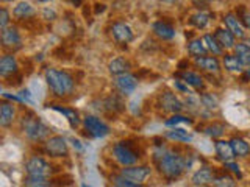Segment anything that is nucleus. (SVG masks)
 <instances>
[{
  "mask_svg": "<svg viewBox=\"0 0 250 187\" xmlns=\"http://www.w3.org/2000/svg\"><path fill=\"white\" fill-rule=\"evenodd\" d=\"M152 159L158 173L166 181H175L182 178L186 170H189L194 164V154H183L180 150L169 148L163 144H156L152 153Z\"/></svg>",
  "mask_w": 250,
  "mask_h": 187,
  "instance_id": "nucleus-1",
  "label": "nucleus"
},
{
  "mask_svg": "<svg viewBox=\"0 0 250 187\" xmlns=\"http://www.w3.org/2000/svg\"><path fill=\"white\" fill-rule=\"evenodd\" d=\"M44 78L52 95L57 98H66L69 95H72L75 91V78L72 76V74H69L64 69H57V67L45 69Z\"/></svg>",
  "mask_w": 250,
  "mask_h": 187,
  "instance_id": "nucleus-2",
  "label": "nucleus"
},
{
  "mask_svg": "<svg viewBox=\"0 0 250 187\" xmlns=\"http://www.w3.org/2000/svg\"><path fill=\"white\" fill-rule=\"evenodd\" d=\"M19 128L30 142H44L50 136V128L35 112L27 111L21 117Z\"/></svg>",
  "mask_w": 250,
  "mask_h": 187,
  "instance_id": "nucleus-3",
  "label": "nucleus"
},
{
  "mask_svg": "<svg viewBox=\"0 0 250 187\" xmlns=\"http://www.w3.org/2000/svg\"><path fill=\"white\" fill-rule=\"evenodd\" d=\"M111 158L122 167L136 166L141 161V151L133 140H119L111 147Z\"/></svg>",
  "mask_w": 250,
  "mask_h": 187,
  "instance_id": "nucleus-4",
  "label": "nucleus"
},
{
  "mask_svg": "<svg viewBox=\"0 0 250 187\" xmlns=\"http://www.w3.org/2000/svg\"><path fill=\"white\" fill-rule=\"evenodd\" d=\"M83 128L86 131V134H89L94 139H104L109 134V127L97 115L86 114L83 117Z\"/></svg>",
  "mask_w": 250,
  "mask_h": 187,
  "instance_id": "nucleus-5",
  "label": "nucleus"
},
{
  "mask_svg": "<svg viewBox=\"0 0 250 187\" xmlns=\"http://www.w3.org/2000/svg\"><path fill=\"white\" fill-rule=\"evenodd\" d=\"M0 42H2V49L8 53H14L22 49V36L18 27L10 25L2 30L0 33Z\"/></svg>",
  "mask_w": 250,
  "mask_h": 187,
  "instance_id": "nucleus-6",
  "label": "nucleus"
},
{
  "mask_svg": "<svg viewBox=\"0 0 250 187\" xmlns=\"http://www.w3.org/2000/svg\"><path fill=\"white\" fill-rule=\"evenodd\" d=\"M44 153L50 158H67L69 144L62 136H50L44 140Z\"/></svg>",
  "mask_w": 250,
  "mask_h": 187,
  "instance_id": "nucleus-7",
  "label": "nucleus"
},
{
  "mask_svg": "<svg viewBox=\"0 0 250 187\" xmlns=\"http://www.w3.org/2000/svg\"><path fill=\"white\" fill-rule=\"evenodd\" d=\"M156 105L164 112L169 114H177V112H183V109L186 108L185 103L178 98L177 94L170 92V91H164L158 95V100H156Z\"/></svg>",
  "mask_w": 250,
  "mask_h": 187,
  "instance_id": "nucleus-8",
  "label": "nucleus"
},
{
  "mask_svg": "<svg viewBox=\"0 0 250 187\" xmlns=\"http://www.w3.org/2000/svg\"><path fill=\"white\" fill-rule=\"evenodd\" d=\"M109 35H111L113 41L119 45H127L133 42V39H135V33H133L131 27L124 20L113 22L111 25H109Z\"/></svg>",
  "mask_w": 250,
  "mask_h": 187,
  "instance_id": "nucleus-9",
  "label": "nucleus"
},
{
  "mask_svg": "<svg viewBox=\"0 0 250 187\" xmlns=\"http://www.w3.org/2000/svg\"><path fill=\"white\" fill-rule=\"evenodd\" d=\"M138 84H139V80L135 75H131L130 72L122 74V75H116L113 78V86H114L116 92H119L124 97L131 95V94L136 91Z\"/></svg>",
  "mask_w": 250,
  "mask_h": 187,
  "instance_id": "nucleus-10",
  "label": "nucleus"
},
{
  "mask_svg": "<svg viewBox=\"0 0 250 187\" xmlns=\"http://www.w3.org/2000/svg\"><path fill=\"white\" fill-rule=\"evenodd\" d=\"M194 66L208 75H219L222 70V61L219 59V56L208 53V55H203V56L194 58Z\"/></svg>",
  "mask_w": 250,
  "mask_h": 187,
  "instance_id": "nucleus-11",
  "label": "nucleus"
},
{
  "mask_svg": "<svg viewBox=\"0 0 250 187\" xmlns=\"http://www.w3.org/2000/svg\"><path fill=\"white\" fill-rule=\"evenodd\" d=\"M52 164L45 161L42 156H31L25 162L27 175H41V176H52Z\"/></svg>",
  "mask_w": 250,
  "mask_h": 187,
  "instance_id": "nucleus-12",
  "label": "nucleus"
},
{
  "mask_svg": "<svg viewBox=\"0 0 250 187\" xmlns=\"http://www.w3.org/2000/svg\"><path fill=\"white\" fill-rule=\"evenodd\" d=\"M222 25L227 28V30H230L231 33L236 36L238 41H242L246 36H247V30L246 27L242 25V22L239 20V18L236 16V13L234 11H229V13H225L222 14Z\"/></svg>",
  "mask_w": 250,
  "mask_h": 187,
  "instance_id": "nucleus-13",
  "label": "nucleus"
},
{
  "mask_svg": "<svg viewBox=\"0 0 250 187\" xmlns=\"http://www.w3.org/2000/svg\"><path fill=\"white\" fill-rule=\"evenodd\" d=\"M19 74V62L18 58L14 56V53H3V56L0 58V76L5 81L10 80L11 76Z\"/></svg>",
  "mask_w": 250,
  "mask_h": 187,
  "instance_id": "nucleus-14",
  "label": "nucleus"
},
{
  "mask_svg": "<svg viewBox=\"0 0 250 187\" xmlns=\"http://www.w3.org/2000/svg\"><path fill=\"white\" fill-rule=\"evenodd\" d=\"M152 31H153V35L161 39V41H172V39L175 37L177 35V31H175V27H174V23L169 22V20H156L152 23Z\"/></svg>",
  "mask_w": 250,
  "mask_h": 187,
  "instance_id": "nucleus-15",
  "label": "nucleus"
},
{
  "mask_svg": "<svg viewBox=\"0 0 250 187\" xmlns=\"http://www.w3.org/2000/svg\"><path fill=\"white\" fill-rule=\"evenodd\" d=\"M121 173L124 176H127L128 179H131V181H136L139 184H143L146 179L150 176L152 173V167L148 166H128V167H124L121 168Z\"/></svg>",
  "mask_w": 250,
  "mask_h": 187,
  "instance_id": "nucleus-16",
  "label": "nucleus"
},
{
  "mask_svg": "<svg viewBox=\"0 0 250 187\" xmlns=\"http://www.w3.org/2000/svg\"><path fill=\"white\" fill-rule=\"evenodd\" d=\"M216 175H217V168L211 166H202L199 170H195V173L191 176V184L192 186H211Z\"/></svg>",
  "mask_w": 250,
  "mask_h": 187,
  "instance_id": "nucleus-17",
  "label": "nucleus"
},
{
  "mask_svg": "<svg viewBox=\"0 0 250 187\" xmlns=\"http://www.w3.org/2000/svg\"><path fill=\"white\" fill-rule=\"evenodd\" d=\"M214 154H216V159L221 162V164H224L227 161L236 159V156H234V151H233V148H231L230 140H224L222 137L214 140Z\"/></svg>",
  "mask_w": 250,
  "mask_h": 187,
  "instance_id": "nucleus-18",
  "label": "nucleus"
},
{
  "mask_svg": "<svg viewBox=\"0 0 250 187\" xmlns=\"http://www.w3.org/2000/svg\"><path fill=\"white\" fill-rule=\"evenodd\" d=\"M214 37L217 39V42L221 44V47L225 50V52H233L234 45H236L238 39L234 36L230 30H227L224 25L222 27H217L214 31H213Z\"/></svg>",
  "mask_w": 250,
  "mask_h": 187,
  "instance_id": "nucleus-19",
  "label": "nucleus"
},
{
  "mask_svg": "<svg viewBox=\"0 0 250 187\" xmlns=\"http://www.w3.org/2000/svg\"><path fill=\"white\" fill-rule=\"evenodd\" d=\"M177 78H182V80L191 86L192 89L195 91H203L205 89V78H203L199 72H194V70H180V72L175 75Z\"/></svg>",
  "mask_w": 250,
  "mask_h": 187,
  "instance_id": "nucleus-20",
  "label": "nucleus"
},
{
  "mask_svg": "<svg viewBox=\"0 0 250 187\" xmlns=\"http://www.w3.org/2000/svg\"><path fill=\"white\" fill-rule=\"evenodd\" d=\"M122 97L124 95H121V94L117 92V94H113V95L104 98V100L100 101L102 109H104V111L108 112V114H119V112H122L124 108H125V103H124Z\"/></svg>",
  "mask_w": 250,
  "mask_h": 187,
  "instance_id": "nucleus-21",
  "label": "nucleus"
},
{
  "mask_svg": "<svg viewBox=\"0 0 250 187\" xmlns=\"http://www.w3.org/2000/svg\"><path fill=\"white\" fill-rule=\"evenodd\" d=\"M222 69H225L229 74H236L242 75V72L246 70V67L242 66V62L238 59V56L233 52H225L222 55Z\"/></svg>",
  "mask_w": 250,
  "mask_h": 187,
  "instance_id": "nucleus-22",
  "label": "nucleus"
},
{
  "mask_svg": "<svg viewBox=\"0 0 250 187\" xmlns=\"http://www.w3.org/2000/svg\"><path fill=\"white\" fill-rule=\"evenodd\" d=\"M16 114H18V111H16V106L3 98L2 105H0V127L10 128L13 125V122L16 120Z\"/></svg>",
  "mask_w": 250,
  "mask_h": 187,
  "instance_id": "nucleus-23",
  "label": "nucleus"
},
{
  "mask_svg": "<svg viewBox=\"0 0 250 187\" xmlns=\"http://www.w3.org/2000/svg\"><path fill=\"white\" fill-rule=\"evenodd\" d=\"M36 16V10H35V6L31 5L30 2H25V0H22V2H19L18 5H16L13 8V18L16 20H28L31 18H35Z\"/></svg>",
  "mask_w": 250,
  "mask_h": 187,
  "instance_id": "nucleus-24",
  "label": "nucleus"
},
{
  "mask_svg": "<svg viewBox=\"0 0 250 187\" xmlns=\"http://www.w3.org/2000/svg\"><path fill=\"white\" fill-rule=\"evenodd\" d=\"M211 18H213V14H211L209 11L199 10V11H195L194 14L189 16V20H188V23H189L191 27H194L195 30H205L209 25Z\"/></svg>",
  "mask_w": 250,
  "mask_h": 187,
  "instance_id": "nucleus-25",
  "label": "nucleus"
},
{
  "mask_svg": "<svg viewBox=\"0 0 250 187\" xmlns=\"http://www.w3.org/2000/svg\"><path fill=\"white\" fill-rule=\"evenodd\" d=\"M230 144H231V148L234 151V156H236L238 159H246L250 156V144L244 137L241 136H233L230 139Z\"/></svg>",
  "mask_w": 250,
  "mask_h": 187,
  "instance_id": "nucleus-26",
  "label": "nucleus"
},
{
  "mask_svg": "<svg viewBox=\"0 0 250 187\" xmlns=\"http://www.w3.org/2000/svg\"><path fill=\"white\" fill-rule=\"evenodd\" d=\"M130 70H131V62L125 56H117V58H114L108 62V72L113 76L127 74V72H130Z\"/></svg>",
  "mask_w": 250,
  "mask_h": 187,
  "instance_id": "nucleus-27",
  "label": "nucleus"
},
{
  "mask_svg": "<svg viewBox=\"0 0 250 187\" xmlns=\"http://www.w3.org/2000/svg\"><path fill=\"white\" fill-rule=\"evenodd\" d=\"M186 50H188V55L192 58L208 55V49H207L205 42H203V37H191L189 41H188Z\"/></svg>",
  "mask_w": 250,
  "mask_h": 187,
  "instance_id": "nucleus-28",
  "label": "nucleus"
},
{
  "mask_svg": "<svg viewBox=\"0 0 250 187\" xmlns=\"http://www.w3.org/2000/svg\"><path fill=\"white\" fill-rule=\"evenodd\" d=\"M53 111H57V112H60V114H62L67 119V122H69V125L72 128H77V127H80V123L83 122V120H80V115H78V112L75 111V109H72V108H66V106H60V105H49Z\"/></svg>",
  "mask_w": 250,
  "mask_h": 187,
  "instance_id": "nucleus-29",
  "label": "nucleus"
},
{
  "mask_svg": "<svg viewBox=\"0 0 250 187\" xmlns=\"http://www.w3.org/2000/svg\"><path fill=\"white\" fill-rule=\"evenodd\" d=\"M164 137L172 140V142H177V144H191L192 142L191 132L183 128H177V127H174L170 131H166Z\"/></svg>",
  "mask_w": 250,
  "mask_h": 187,
  "instance_id": "nucleus-30",
  "label": "nucleus"
},
{
  "mask_svg": "<svg viewBox=\"0 0 250 187\" xmlns=\"http://www.w3.org/2000/svg\"><path fill=\"white\" fill-rule=\"evenodd\" d=\"M202 37H203V42H205L209 55H214V56H222V55L225 53V50L221 47V44L217 42V39L214 37L213 33H205Z\"/></svg>",
  "mask_w": 250,
  "mask_h": 187,
  "instance_id": "nucleus-31",
  "label": "nucleus"
},
{
  "mask_svg": "<svg viewBox=\"0 0 250 187\" xmlns=\"http://www.w3.org/2000/svg\"><path fill=\"white\" fill-rule=\"evenodd\" d=\"M199 98H200L202 108L207 109L208 112H213V111H217V109H219V98H217L216 94H213V92H202Z\"/></svg>",
  "mask_w": 250,
  "mask_h": 187,
  "instance_id": "nucleus-32",
  "label": "nucleus"
},
{
  "mask_svg": "<svg viewBox=\"0 0 250 187\" xmlns=\"http://www.w3.org/2000/svg\"><path fill=\"white\" fill-rule=\"evenodd\" d=\"M233 53L236 55L238 59L242 62V66L249 67L250 66V47L244 42V41H238L236 45H234Z\"/></svg>",
  "mask_w": 250,
  "mask_h": 187,
  "instance_id": "nucleus-33",
  "label": "nucleus"
},
{
  "mask_svg": "<svg viewBox=\"0 0 250 187\" xmlns=\"http://www.w3.org/2000/svg\"><path fill=\"white\" fill-rule=\"evenodd\" d=\"M202 132L203 134H207L208 137L211 139H221L224 136L225 132V125L224 123H219V122H211L208 125H205V127L202 128Z\"/></svg>",
  "mask_w": 250,
  "mask_h": 187,
  "instance_id": "nucleus-34",
  "label": "nucleus"
},
{
  "mask_svg": "<svg viewBox=\"0 0 250 187\" xmlns=\"http://www.w3.org/2000/svg\"><path fill=\"white\" fill-rule=\"evenodd\" d=\"M236 184H238L236 178L225 170H224V173H219L217 171V175L214 176L213 183H211V186H214V187H234Z\"/></svg>",
  "mask_w": 250,
  "mask_h": 187,
  "instance_id": "nucleus-35",
  "label": "nucleus"
},
{
  "mask_svg": "<svg viewBox=\"0 0 250 187\" xmlns=\"http://www.w3.org/2000/svg\"><path fill=\"white\" fill-rule=\"evenodd\" d=\"M23 184L28 187H47L52 186L50 176H41V175H27L23 179Z\"/></svg>",
  "mask_w": 250,
  "mask_h": 187,
  "instance_id": "nucleus-36",
  "label": "nucleus"
},
{
  "mask_svg": "<svg viewBox=\"0 0 250 187\" xmlns=\"http://www.w3.org/2000/svg\"><path fill=\"white\" fill-rule=\"evenodd\" d=\"M178 123H188V125H192V123H194V120L191 119L189 115H183L182 112L172 114L167 120H164V125H166V127H170V128L177 127Z\"/></svg>",
  "mask_w": 250,
  "mask_h": 187,
  "instance_id": "nucleus-37",
  "label": "nucleus"
},
{
  "mask_svg": "<svg viewBox=\"0 0 250 187\" xmlns=\"http://www.w3.org/2000/svg\"><path fill=\"white\" fill-rule=\"evenodd\" d=\"M109 181H111L113 186H119V187H139V186H143L136 181H131V179H128L127 176H124L121 171L117 175H113L111 178H109Z\"/></svg>",
  "mask_w": 250,
  "mask_h": 187,
  "instance_id": "nucleus-38",
  "label": "nucleus"
},
{
  "mask_svg": "<svg viewBox=\"0 0 250 187\" xmlns=\"http://www.w3.org/2000/svg\"><path fill=\"white\" fill-rule=\"evenodd\" d=\"M234 13H236V16L242 22V25L246 27V30L250 31V8L246 5H238L234 8Z\"/></svg>",
  "mask_w": 250,
  "mask_h": 187,
  "instance_id": "nucleus-39",
  "label": "nucleus"
},
{
  "mask_svg": "<svg viewBox=\"0 0 250 187\" xmlns=\"http://www.w3.org/2000/svg\"><path fill=\"white\" fill-rule=\"evenodd\" d=\"M222 170L229 171V173H231L234 178L242 179V170H241V166L236 162V159L224 162V164H222Z\"/></svg>",
  "mask_w": 250,
  "mask_h": 187,
  "instance_id": "nucleus-40",
  "label": "nucleus"
},
{
  "mask_svg": "<svg viewBox=\"0 0 250 187\" xmlns=\"http://www.w3.org/2000/svg\"><path fill=\"white\" fill-rule=\"evenodd\" d=\"M174 88L178 91V92H182V94H186V95H192V88L191 86H188L182 78H180V80H175L174 81Z\"/></svg>",
  "mask_w": 250,
  "mask_h": 187,
  "instance_id": "nucleus-41",
  "label": "nucleus"
},
{
  "mask_svg": "<svg viewBox=\"0 0 250 187\" xmlns=\"http://www.w3.org/2000/svg\"><path fill=\"white\" fill-rule=\"evenodd\" d=\"M10 13H8V10L3 6L0 8V30H3L6 27H10Z\"/></svg>",
  "mask_w": 250,
  "mask_h": 187,
  "instance_id": "nucleus-42",
  "label": "nucleus"
},
{
  "mask_svg": "<svg viewBox=\"0 0 250 187\" xmlns=\"http://www.w3.org/2000/svg\"><path fill=\"white\" fill-rule=\"evenodd\" d=\"M19 97L22 98L23 103H27V105H35L33 95H31V92H30L28 89H22V91H19Z\"/></svg>",
  "mask_w": 250,
  "mask_h": 187,
  "instance_id": "nucleus-43",
  "label": "nucleus"
},
{
  "mask_svg": "<svg viewBox=\"0 0 250 187\" xmlns=\"http://www.w3.org/2000/svg\"><path fill=\"white\" fill-rule=\"evenodd\" d=\"M191 2L195 8H199V10H207L213 0H191Z\"/></svg>",
  "mask_w": 250,
  "mask_h": 187,
  "instance_id": "nucleus-44",
  "label": "nucleus"
},
{
  "mask_svg": "<svg viewBox=\"0 0 250 187\" xmlns=\"http://www.w3.org/2000/svg\"><path fill=\"white\" fill-rule=\"evenodd\" d=\"M42 19H45V20H55V19H57V13H55L53 10H50V8H44Z\"/></svg>",
  "mask_w": 250,
  "mask_h": 187,
  "instance_id": "nucleus-45",
  "label": "nucleus"
},
{
  "mask_svg": "<svg viewBox=\"0 0 250 187\" xmlns=\"http://www.w3.org/2000/svg\"><path fill=\"white\" fill-rule=\"evenodd\" d=\"M2 97H3L5 100H11V101H16V103H23V101H22V98L19 97V94H16V95H14V94H13V95H11V94H8V92H3V94H2Z\"/></svg>",
  "mask_w": 250,
  "mask_h": 187,
  "instance_id": "nucleus-46",
  "label": "nucleus"
},
{
  "mask_svg": "<svg viewBox=\"0 0 250 187\" xmlns=\"http://www.w3.org/2000/svg\"><path fill=\"white\" fill-rule=\"evenodd\" d=\"M70 142H72V147L75 148L77 151H83V145H82V142L78 139H75V137L70 139Z\"/></svg>",
  "mask_w": 250,
  "mask_h": 187,
  "instance_id": "nucleus-47",
  "label": "nucleus"
},
{
  "mask_svg": "<svg viewBox=\"0 0 250 187\" xmlns=\"http://www.w3.org/2000/svg\"><path fill=\"white\" fill-rule=\"evenodd\" d=\"M242 80H244V81H250V66L246 67V70L242 72Z\"/></svg>",
  "mask_w": 250,
  "mask_h": 187,
  "instance_id": "nucleus-48",
  "label": "nucleus"
},
{
  "mask_svg": "<svg viewBox=\"0 0 250 187\" xmlns=\"http://www.w3.org/2000/svg\"><path fill=\"white\" fill-rule=\"evenodd\" d=\"M70 3H72L74 6H80L83 3V0H69Z\"/></svg>",
  "mask_w": 250,
  "mask_h": 187,
  "instance_id": "nucleus-49",
  "label": "nucleus"
},
{
  "mask_svg": "<svg viewBox=\"0 0 250 187\" xmlns=\"http://www.w3.org/2000/svg\"><path fill=\"white\" fill-rule=\"evenodd\" d=\"M242 41H244V42H246V44H247V45L250 47V35H247V36H246L244 39H242Z\"/></svg>",
  "mask_w": 250,
  "mask_h": 187,
  "instance_id": "nucleus-50",
  "label": "nucleus"
},
{
  "mask_svg": "<svg viewBox=\"0 0 250 187\" xmlns=\"http://www.w3.org/2000/svg\"><path fill=\"white\" fill-rule=\"evenodd\" d=\"M38 3H49V2H53V0H36Z\"/></svg>",
  "mask_w": 250,
  "mask_h": 187,
  "instance_id": "nucleus-51",
  "label": "nucleus"
},
{
  "mask_svg": "<svg viewBox=\"0 0 250 187\" xmlns=\"http://www.w3.org/2000/svg\"><path fill=\"white\" fill-rule=\"evenodd\" d=\"M161 2H164V3H175L177 0H161Z\"/></svg>",
  "mask_w": 250,
  "mask_h": 187,
  "instance_id": "nucleus-52",
  "label": "nucleus"
},
{
  "mask_svg": "<svg viewBox=\"0 0 250 187\" xmlns=\"http://www.w3.org/2000/svg\"><path fill=\"white\" fill-rule=\"evenodd\" d=\"M2 2H13V0H2Z\"/></svg>",
  "mask_w": 250,
  "mask_h": 187,
  "instance_id": "nucleus-53",
  "label": "nucleus"
}]
</instances>
